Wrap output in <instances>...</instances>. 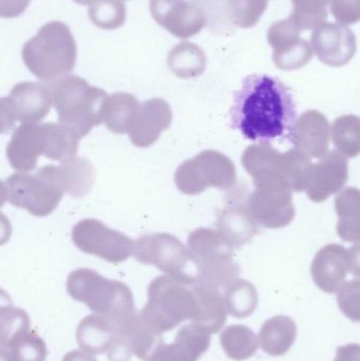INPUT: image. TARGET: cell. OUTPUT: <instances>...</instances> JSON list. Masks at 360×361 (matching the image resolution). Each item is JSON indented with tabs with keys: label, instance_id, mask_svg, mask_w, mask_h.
I'll return each instance as SVG.
<instances>
[{
	"label": "cell",
	"instance_id": "45",
	"mask_svg": "<svg viewBox=\"0 0 360 361\" xmlns=\"http://www.w3.org/2000/svg\"><path fill=\"white\" fill-rule=\"evenodd\" d=\"M334 361H360L359 345H348L338 348Z\"/></svg>",
	"mask_w": 360,
	"mask_h": 361
},
{
	"label": "cell",
	"instance_id": "28",
	"mask_svg": "<svg viewBox=\"0 0 360 361\" xmlns=\"http://www.w3.org/2000/svg\"><path fill=\"white\" fill-rule=\"evenodd\" d=\"M139 107V102L135 95L128 92L113 93L108 97L103 123L116 135L128 133Z\"/></svg>",
	"mask_w": 360,
	"mask_h": 361
},
{
	"label": "cell",
	"instance_id": "16",
	"mask_svg": "<svg viewBox=\"0 0 360 361\" xmlns=\"http://www.w3.org/2000/svg\"><path fill=\"white\" fill-rule=\"evenodd\" d=\"M348 178V160L340 152L332 150L317 164H312L304 191L309 199L321 203L342 189Z\"/></svg>",
	"mask_w": 360,
	"mask_h": 361
},
{
	"label": "cell",
	"instance_id": "22",
	"mask_svg": "<svg viewBox=\"0 0 360 361\" xmlns=\"http://www.w3.org/2000/svg\"><path fill=\"white\" fill-rule=\"evenodd\" d=\"M8 97L14 106L17 121L23 124L39 123L46 118L52 105L48 89L38 82L15 85Z\"/></svg>",
	"mask_w": 360,
	"mask_h": 361
},
{
	"label": "cell",
	"instance_id": "35",
	"mask_svg": "<svg viewBox=\"0 0 360 361\" xmlns=\"http://www.w3.org/2000/svg\"><path fill=\"white\" fill-rule=\"evenodd\" d=\"M268 8V0H225V13L230 25L249 29L255 27Z\"/></svg>",
	"mask_w": 360,
	"mask_h": 361
},
{
	"label": "cell",
	"instance_id": "29",
	"mask_svg": "<svg viewBox=\"0 0 360 361\" xmlns=\"http://www.w3.org/2000/svg\"><path fill=\"white\" fill-rule=\"evenodd\" d=\"M167 63L173 73L179 78H197L205 71L206 54L196 44L182 42L171 49Z\"/></svg>",
	"mask_w": 360,
	"mask_h": 361
},
{
	"label": "cell",
	"instance_id": "44",
	"mask_svg": "<svg viewBox=\"0 0 360 361\" xmlns=\"http://www.w3.org/2000/svg\"><path fill=\"white\" fill-rule=\"evenodd\" d=\"M107 353L110 361H129L132 355V352L126 341L118 334L114 337Z\"/></svg>",
	"mask_w": 360,
	"mask_h": 361
},
{
	"label": "cell",
	"instance_id": "43",
	"mask_svg": "<svg viewBox=\"0 0 360 361\" xmlns=\"http://www.w3.org/2000/svg\"><path fill=\"white\" fill-rule=\"evenodd\" d=\"M32 0H0V17L15 18L27 10Z\"/></svg>",
	"mask_w": 360,
	"mask_h": 361
},
{
	"label": "cell",
	"instance_id": "41",
	"mask_svg": "<svg viewBox=\"0 0 360 361\" xmlns=\"http://www.w3.org/2000/svg\"><path fill=\"white\" fill-rule=\"evenodd\" d=\"M334 18L342 25H355L360 18V0H330Z\"/></svg>",
	"mask_w": 360,
	"mask_h": 361
},
{
	"label": "cell",
	"instance_id": "50",
	"mask_svg": "<svg viewBox=\"0 0 360 361\" xmlns=\"http://www.w3.org/2000/svg\"><path fill=\"white\" fill-rule=\"evenodd\" d=\"M73 1L78 4H82V6H88V4L97 1V0H73Z\"/></svg>",
	"mask_w": 360,
	"mask_h": 361
},
{
	"label": "cell",
	"instance_id": "10",
	"mask_svg": "<svg viewBox=\"0 0 360 361\" xmlns=\"http://www.w3.org/2000/svg\"><path fill=\"white\" fill-rule=\"evenodd\" d=\"M255 190L245 199L247 212L258 226L277 229L287 226L295 218L293 195L280 178L254 180Z\"/></svg>",
	"mask_w": 360,
	"mask_h": 361
},
{
	"label": "cell",
	"instance_id": "5",
	"mask_svg": "<svg viewBox=\"0 0 360 361\" xmlns=\"http://www.w3.org/2000/svg\"><path fill=\"white\" fill-rule=\"evenodd\" d=\"M147 296V303L139 313L160 334L173 330L186 320L196 324L200 317L198 297L190 284L160 276L148 286Z\"/></svg>",
	"mask_w": 360,
	"mask_h": 361
},
{
	"label": "cell",
	"instance_id": "13",
	"mask_svg": "<svg viewBox=\"0 0 360 361\" xmlns=\"http://www.w3.org/2000/svg\"><path fill=\"white\" fill-rule=\"evenodd\" d=\"M302 30L291 18L277 21L268 31V44L273 49V61L278 69L294 71L310 63L313 49L308 40L300 37Z\"/></svg>",
	"mask_w": 360,
	"mask_h": 361
},
{
	"label": "cell",
	"instance_id": "39",
	"mask_svg": "<svg viewBox=\"0 0 360 361\" xmlns=\"http://www.w3.org/2000/svg\"><path fill=\"white\" fill-rule=\"evenodd\" d=\"M8 350L14 361H44L48 354L44 339L31 330L17 338Z\"/></svg>",
	"mask_w": 360,
	"mask_h": 361
},
{
	"label": "cell",
	"instance_id": "51",
	"mask_svg": "<svg viewBox=\"0 0 360 361\" xmlns=\"http://www.w3.org/2000/svg\"><path fill=\"white\" fill-rule=\"evenodd\" d=\"M122 1H124V0H122Z\"/></svg>",
	"mask_w": 360,
	"mask_h": 361
},
{
	"label": "cell",
	"instance_id": "38",
	"mask_svg": "<svg viewBox=\"0 0 360 361\" xmlns=\"http://www.w3.org/2000/svg\"><path fill=\"white\" fill-rule=\"evenodd\" d=\"M312 161L296 149L283 152V175L292 191H304L308 182Z\"/></svg>",
	"mask_w": 360,
	"mask_h": 361
},
{
	"label": "cell",
	"instance_id": "40",
	"mask_svg": "<svg viewBox=\"0 0 360 361\" xmlns=\"http://www.w3.org/2000/svg\"><path fill=\"white\" fill-rule=\"evenodd\" d=\"M359 279L347 281L338 290V303L340 309L349 318L359 322Z\"/></svg>",
	"mask_w": 360,
	"mask_h": 361
},
{
	"label": "cell",
	"instance_id": "14",
	"mask_svg": "<svg viewBox=\"0 0 360 361\" xmlns=\"http://www.w3.org/2000/svg\"><path fill=\"white\" fill-rule=\"evenodd\" d=\"M150 13L154 20L181 39L196 36L206 25L202 8L188 0H150Z\"/></svg>",
	"mask_w": 360,
	"mask_h": 361
},
{
	"label": "cell",
	"instance_id": "27",
	"mask_svg": "<svg viewBox=\"0 0 360 361\" xmlns=\"http://www.w3.org/2000/svg\"><path fill=\"white\" fill-rule=\"evenodd\" d=\"M57 169L65 192L74 197H84L90 192L94 185L95 171L88 159L74 157L61 162Z\"/></svg>",
	"mask_w": 360,
	"mask_h": 361
},
{
	"label": "cell",
	"instance_id": "37",
	"mask_svg": "<svg viewBox=\"0 0 360 361\" xmlns=\"http://www.w3.org/2000/svg\"><path fill=\"white\" fill-rule=\"evenodd\" d=\"M330 0H292L293 12L290 18L300 30H313L327 20Z\"/></svg>",
	"mask_w": 360,
	"mask_h": 361
},
{
	"label": "cell",
	"instance_id": "8",
	"mask_svg": "<svg viewBox=\"0 0 360 361\" xmlns=\"http://www.w3.org/2000/svg\"><path fill=\"white\" fill-rule=\"evenodd\" d=\"M135 258L144 264L154 265L168 277L185 284L196 283V264L190 250L170 233H148L135 243Z\"/></svg>",
	"mask_w": 360,
	"mask_h": 361
},
{
	"label": "cell",
	"instance_id": "11",
	"mask_svg": "<svg viewBox=\"0 0 360 361\" xmlns=\"http://www.w3.org/2000/svg\"><path fill=\"white\" fill-rule=\"evenodd\" d=\"M72 241L85 254L113 264L124 262L135 252V242L97 219H84L72 229Z\"/></svg>",
	"mask_w": 360,
	"mask_h": 361
},
{
	"label": "cell",
	"instance_id": "42",
	"mask_svg": "<svg viewBox=\"0 0 360 361\" xmlns=\"http://www.w3.org/2000/svg\"><path fill=\"white\" fill-rule=\"evenodd\" d=\"M16 121V112L10 97H0V135L10 133Z\"/></svg>",
	"mask_w": 360,
	"mask_h": 361
},
{
	"label": "cell",
	"instance_id": "34",
	"mask_svg": "<svg viewBox=\"0 0 360 361\" xmlns=\"http://www.w3.org/2000/svg\"><path fill=\"white\" fill-rule=\"evenodd\" d=\"M333 144L342 156L356 158L359 154L360 126L359 116H340L332 126Z\"/></svg>",
	"mask_w": 360,
	"mask_h": 361
},
{
	"label": "cell",
	"instance_id": "25",
	"mask_svg": "<svg viewBox=\"0 0 360 361\" xmlns=\"http://www.w3.org/2000/svg\"><path fill=\"white\" fill-rule=\"evenodd\" d=\"M297 336V326L287 316L266 320L259 333V347L271 356H283L289 352Z\"/></svg>",
	"mask_w": 360,
	"mask_h": 361
},
{
	"label": "cell",
	"instance_id": "9",
	"mask_svg": "<svg viewBox=\"0 0 360 361\" xmlns=\"http://www.w3.org/2000/svg\"><path fill=\"white\" fill-rule=\"evenodd\" d=\"M236 180V167L232 161L216 150H204L182 163L175 176L178 189L190 195H199L209 187L232 189Z\"/></svg>",
	"mask_w": 360,
	"mask_h": 361
},
{
	"label": "cell",
	"instance_id": "23",
	"mask_svg": "<svg viewBox=\"0 0 360 361\" xmlns=\"http://www.w3.org/2000/svg\"><path fill=\"white\" fill-rule=\"evenodd\" d=\"M116 334L126 341L132 354L144 361H149L156 348L164 343L162 334L154 330L137 311L118 326Z\"/></svg>",
	"mask_w": 360,
	"mask_h": 361
},
{
	"label": "cell",
	"instance_id": "30",
	"mask_svg": "<svg viewBox=\"0 0 360 361\" xmlns=\"http://www.w3.org/2000/svg\"><path fill=\"white\" fill-rule=\"evenodd\" d=\"M338 214L337 233L344 241H359V190L357 188L345 189L335 199Z\"/></svg>",
	"mask_w": 360,
	"mask_h": 361
},
{
	"label": "cell",
	"instance_id": "19",
	"mask_svg": "<svg viewBox=\"0 0 360 361\" xmlns=\"http://www.w3.org/2000/svg\"><path fill=\"white\" fill-rule=\"evenodd\" d=\"M330 131L328 118L317 110H309L296 121L289 139L298 152L321 159L329 152Z\"/></svg>",
	"mask_w": 360,
	"mask_h": 361
},
{
	"label": "cell",
	"instance_id": "4",
	"mask_svg": "<svg viewBox=\"0 0 360 361\" xmlns=\"http://www.w3.org/2000/svg\"><path fill=\"white\" fill-rule=\"evenodd\" d=\"M68 294L86 305L93 313L103 316L118 326L135 313L130 288L116 280H109L93 269H78L68 276Z\"/></svg>",
	"mask_w": 360,
	"mask_h": 361
},
{
	"label": "cell",
	"instance_id": "6",
	"mask_svg": "<svg viewBox=\"0 0 360 361\" xmlns=\"http://www.w3.org/2000/svg\"><path fill=\"white\" fill-rule=\"evenodd\" d=\"M187 246L198 271L196 283L223 292L238 279L240 271L232 258L234 248L219 231L211 228L196 229L188 237Z\"/></svg>",
	"mask_w": 360,
	"mask_h": 361
},
{
	"label": "cell",
	"instance_id": "17",
	"mask_svg": "<svg viewBox=\"0 0 360 361\" xmlns=\"http://www.w3.org/2000/svg\"><path fill=\"white\" fill-rule=\"evenodd\" d=\"M44 125L25 123L15 129L6 146V158L11 167L19 173H30L35 169L40 156L46 154Z\"/></svg>",
	"mask_w": 360,
	"mask_h": 361
},
{
	"label": "cell",
	"instance_id": "46",
	"mask_svg": "<svg viewBox=\"0 0 360 361\" xmlns=\"http://www.w3.org/2000/svg\"><path fill=\"white\" fill-rule=\"evenodd\" d=\"M12 235V225L10 220L0 212V246L4 245L10 241Z\"/></svg>",
	"mask_w": 360,
	"mask_h": 361
},
{
	"label": "cell",
	"instance_id": "26",
	"mask_svg": "<svg viewBox=\"0 0 360 361\" xmlns=\"http://www.w3.org/2000/svg\"><path fill=\"white\" fill-rule=\"evenodd\" d=\"M198 297L201 314L196 326L209 334H216L221 330L228 318V309L224 300L223 292L203 284H192Z\"/></svg>",
	"mask_w": 360,
	"mask_h": 361
},
{
	"label": "cell",
	"instance_id": "49",
	"mask_svg": "<svg viewBox=\"0 0 360 361\" xmlns=\"http://www.w3.org/2000/svg\"><path fill=\"white\" fill-rule=\"evenodd\" d=\"M0 361H14L10 350L0 349Z\"/></svg>",
	"mask_w": 360,
	"mask_h": 361
},
{
	"label": "cell",
	"instance_id": "18",
	"mask_svg": "<svg viewBox=\"0 0 360 361\" xmlns=\"http://www.w3.org/2000/svg\"><path fill=\"white\" fill-rule=\"evenodd\" d=\"M173 122L170 106L163 99H151L139 105L129 130V139L139 148H147L160 139Z\"/></svg>",
	"mask_w": 360,
	"mask_h": 361
},
{
	"label": "cell",
	"instance_id": "7",
	"mask_svg": "<svg viewBox=\"0 0 360 361\" xmlns=\"http://www.w3.org/2000/svg\"><path fill=\"white\" fill-rule=\"evenodd\" d=\"M6 186L10 203L35 216L52 214L65 193L58 169L53 165L42 167L35 175L14 173L6 179Z\"/></svg>",
	"mask_w": 360,
	"mask_h": 361
},
{
	"label": "cell",
	"instance_id": "2",
	"mask_svg": "<svg viewBox=\"0 0 360 361\" xmlns=\"http://www.w3.org/2000/svg\"><path fill=\"white\" fill-rule=\"evenodd\" d=\"M59 124L80 139L103 123L108 94L77 75H66L46 85Z\"/></svg>",
	"mask_w": 360,
	"mask_h": 361
},
{
	"label": "cell",
	"instance_id": "36",
	"mask_svg": "<svg viewBox=\"0 0 360 361\" xmlns=\"http://www.w3.org/2000/svg\"><path fill=\"white\" fill-rule=\"evenodd\" d=\"M89 18L103 30H116L126 21V6L122 0H97L88 8Z\"/></svg>",
	"mask_w": 360,
	"mask_h": 361
},
{
	"label": "cell",
	"instance_id": "3",
	"mask_svg": "<svg viewBox=\"0 0 360 361\" xmlns=\"http://www.w3.org/2000/svg\"><path fill=\"white\" fill-rule=\"evenodd\" d=\"M21 56L33 75L49 82L73 71L77 59V47L66 23L50 21L25 42Z\"/></svg>",
	"mask_w": 360,
	"mask_h": 361
},
{
	"label": "cell",
	"instance_id": "33",
	"mask_svg": "<svg viewBox=\"0 0 360 361\" xmlns=\"http://www.w3.org/2000/svg\"><path fill=\"white\" fill-rule=\"evenodd\" d=\"M223 296L228 313L235 317H247L257 305V292L253 284L245 280H235L223 290Z\"/></svg>",
	"mask_w": 360,
	"mask_h": 361
},
{
	"label": "cell",
	"instance_id": "24",
	"mask_svg": "<svg viewBox=\"0 0 360 361\" xmlns=\"http://www.w3.org/2000/svg\"><path fill=\"white\" fill-rule=\"evenodd\" d=\"M116 335V326L103 316L92 314L85 317L76 329V341L85 353H106Z\"/></svg>",
	"mask_w": 360,
	"mask_h": 361
},
{
	"label": "cell",
	"instance_id": "31",
	"mask_svg": "<svg viewBox=\"0 0 360 361\" xmlns=\"http://www.w3.org/2000/svg\"><path fill=\"white\" fill-rule=\"evenodd\" d=\"M222 348L230 360L241 361L255 355L259 341L255 333L242 324L226 328L221 334Z\"/></svg>",
	"mask_w": 360,
	"mask_h": 361
},
{
	"label": "cell",
	"instance_id": "20",
	"mask_svg": "<svg viewBox=\"0 0 360 361\" xmlns=\"http://www.w3.org/2000/svg\"><path fill=\"white\" fill-rule=\"evenodd\" d=\"M211 345V334L194 324L182 326L175 341L156 348L149 361H198Z\"/></svg>",
	"mask_w": 360,
	"mask_h": 361
},
{
	"label": "cell",
	"instance_id": "1",
	"mask_svg": "<svg viewBox=\"0 0 360 361\" xmlns=\"http://www.w3.org/2000/svg\"><path fill=\"white\" fill-rule=\"evenodd\" d=\"M297 118L291 90L270 75L247 76L235 93L232 125L243 137L262 144L289 139Z\"/></svg>",
	"mask_w": 360,
	"mask_h": 361
},
{
	"label": "cell",
	"instance_id": "15",
	"mask_svg": "<svg viewBox=\"0 0 360 361\" xmlns=\"http://www.w3.org/2000/svg\"><path fill=\"white\" fill-rule=\"evenodd\" d=\"M311 47L321 63L330 67H342L350 63L356 53V37L348 25L323 23L315 27Z\"/></svg>",
	"mask_w": 360,
	"mask_h": 361
},
{
	"label": "cell",
	"instance_id": "48",
	"mask_svg": "<svg viewBox=\"0 0 360 361\" xmlns=\"http://www.w3.org/2000/svg\"><path fill=\"white\" fill-rule=\"evenodd\" d=\"M8 200V188L6 185L0 180V208L6 203Z\"/></svg>",
	"mask_w": 360,
	"mask_h": 361
},
{
	"label": "cell",
	"instance_id": "32",
	"mask_svg": "<svg viewBox=\"0 0 360 361\" xmlns=\"http://www.w3.org/2000/svg\"><path fill=\"white\" fill-rule=\"evenodd\" d=\"M31 330L29 315L15 307L13 300L0 305V349H10L21 335Z\"/></svg>",
	"mask_w": 360,
	"mask_h": 361
},
{
	"label": "cell",
	"instance_id": "47",
	"mask_svg": "<svg viewBox=\"0 0 360 361\" xmlns=\"http://www.w3.org/2000/svg\"><path fill=\"white\" fill-rule=\"evenodd\" d=\"M61 361H97L93 357V355L90 354L85 353L82 351H78V350H74V351L69 352L63 356V360Z\"/></svg>",
	"mask_w": 360,
	"mask_h": 361
},
{
	"label": "cell",
	"instance_id": "12",
	"mask_svg": "<svg viewBox=\"0 0 360 361\" xmlns=\"http://www.w3.org/2000/svg\"><path fill=\"white\" fill-rule=\"evenodd\" d=\"M315 284L328 294H336L347 282L349 275L359 277V247L346 250L340 244L321 248L311 267Z\"/></svg>",
	"mask_w": 360,
	"mask_h": 361
},
{
	"label": "cell",
	"instance_id": "21",
	"mask_svg": "<svg viewBox=\"0 0 360 361\" xmlns=\"http://www.w3.org/2000/svg\"><path fill=\"white\" fill-rule=\"evenodd\" d=\"M245 199L232 200L218 216L217 231L232 248L249 243L258 233V225L247 212Z\"/></svg>",
	"mask_w": 360,
	"mask_h": 361
}]
</instances>
